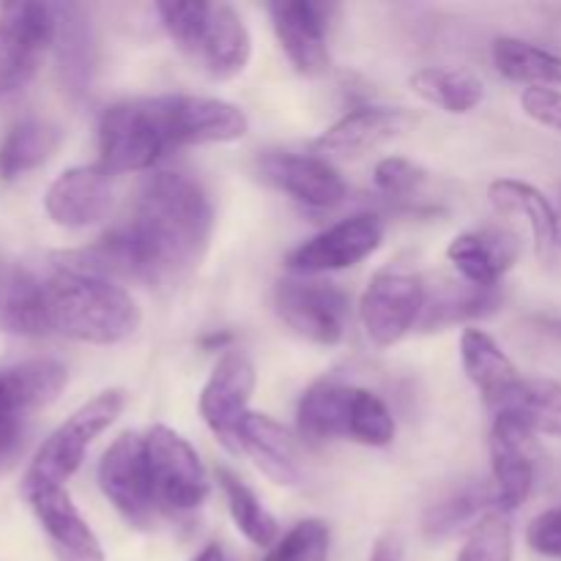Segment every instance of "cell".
I'll return each instance as SVG.
<instances>
[{
  "label": "cell",
  "mask_w": 561,
  "mask_h": 561,
  "mask_svg": "<svg viewBox=\"0 0 561 561\" xmlns=\"http://www.w3.org/2000/svg\"><path fill=\"white\" fill-rule=\"evenodd\" d=\"M135 279L173 285L201 266L214 230V206L197 179L162 170L142 184L135 214L118 228Z\"/></svg>",
  "instance_id": "obj_1"
},
{
  "label": "cell",
  "mask_w": 561,
  "mask_h": 561,
  "mask_svg": "<svg viewBox=\"0 0 561 561\" xmlns=\"http://www.w3.org/2000/svg\"><path fill=\"white\" fill-rule=\"evenodd\" d=\"M49 332L93 345H115L140 329V307L126 288L93 274L55 266L47 279Z\"/></svg>",
  "instance_id": "obj_2"
},
{
  "label": "cell",
  "mask_w": 561,
  "mask_h": 561,
  "mask_svg": "<svg viewBox=\"0 0 561 561\" xmlns=\"http://www.w3.org/2000/svg\"><path fill=\"white\" fill-rule=\"evenodd\" d=\"M179 148L168 96L126 99L104 110L99 121V153L110 175L137 173Z\"/></svg>",
  "instance_id": "obj_3"
},
{
  "label": "cell",
  "mask_w": 561,
  "mask_h": 561,
  "mask_svg": "<svg viewBox=\"0 0 561 561\" xmlns=\"http://www.w3.org/2000/svg\"><path fill=\"white\" fill-rule=\"evenodd\" d=\"M126 405V394L121 389H107L88 400L82 409H77L47 442L38 447L36 458L31 460L22 491L25 496L47 488H64V482L75 474L85 460L88 447L118 420Z\"/></svg>",
  "instance_id": "obj_4"
},
{
  "label": "cell",
  "mask_w": 561,
  "mask_h": 561,
  "mask_svg": "<svg viewBox=\"0 0 561 561\" xmlns=\"http://www.w3.org/2000/svg\"><path fill=\"white\" fill-rule=\"evenodd\" d=\"M66 378V367L55 359H31L0 370V471L25 447L27 414L53 403Z\"/></svg>",
  "instance_id": "obj_5"
},
{
  "label": "cell",
  "mask_w": 561,
  "mask_h": 561,
  "mask_svg": "<svg viewBox=\"0 0 561 561\" xmlns=\"http://www.w3.org/2000/svg\"><path fill=\"white\" fill-rule=\"evenodd\" d=\"M148 477L153 504L168 513H192L208 496V477L201 458L186 438L157 425L146 436Z\"/></svg>",
  "instance_id": "obj_6"
},
{
  "label": "cell",
  "mask_w": 561,
  "mask_h": 561,
  "mask_svg": "<svg viewBox=\"0 0 561 561\" xmlns=\"http://www.w3.org/2000/svg\"><path fill=\"white\" fill-rule=\"evenodd\" d=\"M277 316L299 337L318 345H337L348 327V296L332 283L283 279L274 290Z\"/></svg>",
  "instance_id": "obj_7"
},
{
  "label": "cell",
  "mask_w": 561,
  "mask_h": 561,
  "mask_svg": "<svg viewBox=\"0 0 561 561\" xmlns=\"http://www.w3.org/2000/svg\"><path fill=\"white\" fill-rule=\"evenodd\" d=\"M427 296L420 277L405 272H378L362 294L359 316L376 348H392L425 312Z\"/></svg>",
  "instance_id": "obj_8"
},
{
  "label": "cell",
  "mask_w": 561,
  "mask_h": 561,
  "mask_svg": "<svg viewBox=\"0 0 561 561\" xmlns=\"http://www.w3.org/2000/svg\"><path fill=\"white\" fill-rule=\"evenodd\" d=\"M99 488L113 502V507L124 515L126 524L137 529H148L153 520V493L148 477L146 436L124 433L110 444L99 463Z\"/></svg>",
  "instance_id": "obj_9"
},
{
  "label": "cell",
  "mask_w": 561,
  "mask_h": 561,
  "mask_svg": "<svg viewBox=\"0 0 561 561\" xmlns=\"http://www.w3.org/2000/svg\"><path fill=\"white\" fill-rule=\"evenodd\" d=\"M491 469L499 513H513L535 485V431L518 411H499L491 427Z\"/></svg>",
  "instance_id": "obj_10"
},
{
  "label": "cell",
  "mask_w": 561,
  "mask_h": 561,
  "mask_svg": "<svg viewBox=\"0 0 561 561\" xmlns=\"http://www.w3.org/2000/svg\"><path fill=\"white\" fill-rule=\"evenodd\" d=\"M53 38L55 5L11 3L0 9V96L33 75L38 55L53 47Z\"/></svg>",
  "instance_id": "obj_11"
},
{
  "label": "cell",
  "mask_w": 561,
  "mask_h": 561,
  "mask_svg": "<svg viewBox=\"0 0 561 561\" xmlns=\"http://www.w3.org/2000/svg\"><path fill=\"white\" fill-rule=\"evenodd\" d=\"M383 241V222L376 214H356L312 236L288 255V268L296 274H323L351 268L370 257Z\"/></svg>",
  "instance_id": "obj_12"
},
{
  "label": "cell",
  "mask_w": 561,
  "mask_h": 561,
  "mask_svg": "<svg viewBox=\"0 0 561 561\" xmlns=\"http://www.w3.org/2000/svg\"><path fill=\"white\" fill-rule=\"evenodd\" d=\"M255 367L244 354H225L201 392V414L214 436L239 453V425L255 392Z\"/></svg>",
  "instance_id": "obj_13"
},
{
  "label": "cell",
  "mask_w": 561,
  "mask_h": 561,
  "mask_svg": "<svg viewBox=\"0 0 561 561\" xmlns=\"http://www.w3.org/2000/svg\"><path fill=\"white\" fill-rule=\"evenodd\" d=\"M268 11H272L279 44L296 71L307 77L327 75L329 64H332L327 44V5L307 3V0H283V3L268 5Z\"/></svg>",
  "instance_id": "obj_14"
},
{
  "label": "cell",
  "mask_w": 561,
  "mask_h": 561,
  "mask_svg": "<svg viewBox=\"0 0 561 561\" xmlns=\"http://www.w3.org/2000/svg\"><path fill=\"white\" fill-rule=\"evenodd\" d=\"M113 203V175L102 164L71 168L49 184L44 208L60 228H88L104 219Z\"/></svg>",
  "instance_id": "obj_15"
},
{
  "label": "cell",
  "mask_w": 561,
  "mask_h": 561,
  "mask_svg": "<svg viewBox=\"0 0 561 561\" xmlns=\"http://www.w3.org/2000/svg\"><path fill=\"white\" fill-rule=\"evenodd\" d=\"M261 173L268 184L310 208L337 206L348 192L343 175L316 153H268L261 162Z\"/></svg>",
  "instance_id": "obj_16"
},
{
  "label": "cell",
  "mask_w": 561,
  "mask_h": 561,
  "mask_svg": "<svg viewBox=\"0 0 561 561\" xmlns=\"http://www.w3.org/2000/svg\"><path fill=\"white\" fill-rule=\"evenodd\" d=\"M49 546L58 561H104V551L96 535L80 510L75 507L66 488H47L27 496Z\"/></svg>",
  "instance_id": "obj_17"
},
{
  "label": "cell",
  "mask_w": 561,
  "mask_h": 561,
  "mask_svg": "<svg viewBox=\"0 0 561 561\" xmlns=\"http://www.w3.org/2000/svg\"><path fill=\"white\" fill-rule=\"evenodd\" d=\"M520 255V239L513 230L482 228L458 236L449 244L447 257L460 277L474 288L493 290L499 279L515 266Z\"/></svg>",
  "instance_id": "obj_18"
},
{
  "label": "cell",
  "mask_w": 561,
  "mask_h": 561,
  "mask_svg": "<svg viewBox=\"0 0 561 561\" xmlns=\"http://www.w3.org/2000/svg\"><path fill=\"white\" fill-rule=\"evenodd\" d=\"M195 55L214 80H233L247 69L252 38L244 20L225 3H208L206 22L197 36Z\"/></svg>",
  "instance_id": "obj_19"
},
{
  "label": "cell",
  "mask_w": 561,
  "mask_h": 561,
  "mask_svg": "<svg viewBox=\"0 0 561 561\" xmlns=\"http://www.w3.org/2000/svg\"><path fill=\"white\" fill-rule=\"evenodd\" d=\"M409 124L411 115L405 110L362 107L329 126L316 140V148L318 153H323V159H354L398 137L400 131L409 129Z\"/></svg>",
  "instance_id": "obj_20"
},
{
  "label": "cell",
  "mask_w": 561,
  "mask_h": 561,
  "mask_svg": "<svg viewBox=\"0 0 561 561\" xmlns=\"http://www.w3.org/2000/svg\"><path fill=\"white\" fill-rule=\"evenodd\" d=\"M460 356H463L466 376L480 389L482 400L496 414L510 409L524 378L518 376V367L513 365V359L499 348L496 340L482 329H466L463 340H460Z\"/></svg>",
  "instance_id": "obj_21"
},
{
  "label": "cell",
  "mask_w": 561,
  "mask_h": 561,
  "mask_svg": "<svg viewBox=\"0 0 561 561\" xmlns=\"http://www.w3.org/2000/svg\"><path fill=\"white\" fill-rule=\"evenodd\" d=\"M53 47L66 93L82 99L91 91L93 71H96V36L80 5H55Z\"/></svg>",
  "instance_id": "obj_22"
},
{
  "label": "cell",
  "mask_w": 561,
  "mask_h": 561,
  "mask_svg": "<svg viewBox=\"0 0 561 561\" xmlns=\"http://www.w3.org/2000/svg\"><path fill=\"white\" fill-rule=\"evenodd\" d=\"M0 332L20 337L49 332L47 285L5 255H0Z\"/></svg>",
  "instance_id": "obj_23"
},
{
  "label": "cell",
  "mask_w": 561,
  "mask_h": 561,
  "mask_svg": "<svg viewBox=\"0 0 561 561\" xmlns=\"http://www.w3.org/2000/svg\"><path fill=\"white\" fill-rule=\"evenodd\" d=\"M175 131L179 146H201V142H233L250 131V121L236 104L211 96H190L173 93Z\"/></svg>",
  "instance_id": "obj_24"
},
{
  "label": "cell",
  "mask_w": 561,
  "mask_h": 561,
  "mask_svg": "<svg viewBox=\"0 0 561 561\" xmlns=\"http://www.w3.org/2000/svg\"><path fill=\"white\" fill-rule=\"evenodd\" d=\"M239 449L255 460L257 469L274 482V485H296L301 480L296 449L288 433L279 422L266 414H247L239 425Z\"/></svg>",
  "instance_id": "obj_25"
},
{
  "label": "cell",
  "mask_w": 561,
  "mask_h": 561,
  "mask_svg": "<svg viewBox=\"0 0 561 561\" xmlns=\"http://www.w3.org/2000/svg\"><path fill=\"white\" fill-rule=\"evenodd\" d=\"M356 387L321 381L305 392L299 403V433L307 442H329V438H351V420H354Z\"/></svg>",
  "instance_id": "obj_26"
},
{
  "label": "cell",
  "mask_w": 561,
  "mask_h": 561,
  "mask_svg": "<svg viewBox=\"0 0 561 561\" xmlns=\"http://www.w3.org/2000/svg\"><path fill=\"white\" fill-rule=\"evenodd\" d=\"M491 203L496 206V211L515 214V217H524L529 222L531 236H535L537 255L540 257H546L559 244V211L537 186L518 179L493 181Z\"/></svg>",
  "instance_id": "obj_27"
},
{
  "label": "cell",
  "mask_w": 561,
  "mask_h": 561,
  "mask_svg": "<svg viewBox=\"0 0 561 561\" xmlns=\"http://www.w3.org/2000/svg\"><path fill=\"white\" fill-rule=\"evenodd\" d=\"M64 131L42 118H25L5 131L0 142V179L11 181L38 168L58 151Z\"/></svg>",
  "instance_id": "obj_28"
},
{
  "label": "cell",
  "mask_w": 561,
  "mask_h": 561,
  "mask_svg": "<svg viewBox=\"0 0 561 561\" xmlns=\"http://www.w3.org/2000/svg\"><path fill=\"white\" fill-rule=\"evenodd\" d=\"M493 64L507 80L526 88H561V55L524 38L502 36L493 42Z\"/></svg>",
  "instance_id": "obj_29"
},
{
  "label": "cell",
  "mask_w": 561,
  "mask_h": 561,
  "mask_svg": "<svg viewBox=\"0 0 561 561\" xmlns=\"http://www.w3.org/2000/svg\"><path fill=\"white\" fill-rule=\"evenodd\" d=\"M496 510V493L488 482H471V485L460 488L453 496L438 502L436 507L427 510L425 515V535L431 540H447V537L458 535L460 529L471 526L474 529L488 513Z\"/></svg>",
  "instance_id": "obj_30"
},
{
  "label": "cell",
  "mask_w": 561,
  "mask_h": 561,
  "mask_svg": "<svg viewBox=\"0 0 561 561\" xmlns=\"http://www.w3.org/2000/svg\"><path fill=\"white\" fill-rule=\"evenodd\" d=\"M411 88L425 102L436 104L444 113H469L482 102V80L466 69H447V66H427L411 75Z\"/></svg>",
  "instance_id": "obj_31"
},
{
  "label": "cell",
  "mask_w": 561,
  "mask_h": 561,
  "mask_svg": "<svg viewBox=\"0 0 561 561\" xmlns=\"http://www.w3.org/2000/svg\"><path fill=\"white\" fill-rule=\"evenodd\" d=\"M217 482L225 493V502H228L230 518L239 526L241 535L257 548H268L277 540V520L274 515L257 502L255 493L244 485L236 474H230L228 469L217 471Z\"/></svg>",
  "instance_id": "obj_32"
},
{
  "label": "cell",
  "mask_w": 561,
  "mask_h": 561,
  "mask_svg": "<svg viewBox=\"0 0 561 561\" xmlns=\"http://www.w3.org/2000/svg\"><path fill=\"white\" fill-rule=\"evenodd\" d=\"M504 411H518L535 433L561 438V383L548 378H524L513 405Z\"/></svg>",
  "instance_id": "obj_33"
},
{
  "label": "cell",
  "mask_w": 561,
  "mask_h": 561,
  "mask_svg": "<svg viewBox=\"0 0 561 561\" xmlns=\"http://www.w3.org/2000/svg\"><path fill=\"white\" fill-rule=\"evenodd\" d=\"M458 561H513V526L507 515L493 510L471 529Z\"/></svg>",
  "instance_id": "obj_34"
},
{
  "label": "cell",
  "mask_w": 561,
  "mask_h": 561,
  "mask_svg": "<svg viewBox=\"0 0 561 561\" xmlns=\"http://www.w3.org/2000/svg\"><path fill=\"white\" fill-rule=\"evenodd\" d=\"M394 438V420L387 403L378 394L359 389L354 403V420H351V442L365 447H387Z\"/></svg>",
  "instance_id": "obj_35"
},
{
  "label": "cell",
  "mask_w": 561,
  "mask_h": 561,
  "mask_svg": "<svg viewBox=\"0 0 561 561\" xmlns=\"http://www.w3.org/2000/svg\"><path fill=\"white\" fill-rule=\"evenodd\" d=\"M263 561H329V526L318 518L301 520Z\"/></svg>",
  "instance_id": "obj_36"
},
{
  "label": "cell",
  "mask_w": 561,
  "mask_h": 561,
  "mask_svg": "<svg viewBox=\"0 0 561 561\" xmlns=\"http://www.w3.org/2000/svg\"><path fill=\"white\" fill-rule=\"evenodd\" d=\"M496 290V288H493ZM485 288H471L469 294H449L444 299H436L431 307L425 305V318H422V327H447V323L463 321V318L482 316L485 307L496 305V294Z\"/></svg>",
  "instance_id": "obj_37"
},
{
  "label": "cell",
  "mask_w": 561,
  "mask_h": 561,
  "mask_svg": "<svg viewBox=\"0 0 561 561\" xmlns=\"http://www.w3.org/2000/svg\"><path fill=\"white\" fill-rule=\"evenodd\" d=\"M206 11L208 3H157V14L164 31L190 55L195 53L197 36H201V27L206 22Z\"/></svg>",
  "instance_id": "obj_38"
},
{
  "label": "cell",
  "mask_w": 561,
  "mask_h": 561,
  "mask_svg": "<svg viewBox=\"0 0 561 561\" xmlns=\"http://www.w3.org/2000/svg\"><path fill=\"white\" fill-rule=\"evenodd\" d=\"M427 181V173L420 164L403 157H389L376 164V186L387 197H405L420 190Z\"/></svg>",
  "instance_id": "obj_39"
},
{
  "label": "cell",
  "mask_w": 561,
  "mask_h": 561,
  "mask_svg": "<svg viewBox=\"0 0 561 561\" xmlns=\"http://www.w3.org/2000/svg\"><path fill=\"white\" fill-rule=\"evenodd\" d=\"M520 107L531 121L561 135V91L557 88H526L520 93Z\"/></svg>",
  "instance_id": "obj_40"
},
{
  "label": "cell",
  "mask_w": 561,
  "mask_h": 561,
  "mask_svg": "<svg viewBox=\"0 0 561 561\" xmlns=\"http://www.w3.org/2000/svg\"><path fill=\"white\" fill-rule=\"evenodd\" d=\"M526 540H529L531 551H537L540 557L561 559V507L537 515L529 524Z\"/></svg>",
  "instance_id": "obj_41"
},
{
  "label": "cell",
  "mask_w": 561,
  "mask_h": 561,
  "mask_svg": "<svg viewBox=\"0 0 561 561\" xmlns=\"http://www.w3.org/2000/svg\"><path fill=\"white\" fill-rule=\"evenodd\" d=\"M403 557V551H400V540L398 537H383V540L376 542V548H373V557L370 561H400Z\"/></svg>",
  "instance_id": "obj_42"
},
{
  "label": "cell",
  "mask_w": 561,
  "mask_h": 561,
  "mask_svg": "<svg viewBox=\"0 0 561 561\" xmlns=\"http://www.w3.org/2000/svg\"><path fill=\"white\" fill-rule=\"evenodd\" d=\"M195 561H228V559H225L222 548L219 546H206L201 553H197Z\"/></svg>",
  "instance_id": "obj_43"
},
{
  "label": "cell",
  "mask_w": 561,
  "mask_h": 561,
  "mask_svg": "<svg viewBox=\"0 0 561 561\" xmlns=\"http://www.w3.org/2000/svg\"><path fill=\"white\" fill-rule=\"evenodd\" d=\"M559 222H561V211H559ZM559 244H561V230H559Z\"/></svg>",
  "instance_id": "obj_44"
}]
</instances>
